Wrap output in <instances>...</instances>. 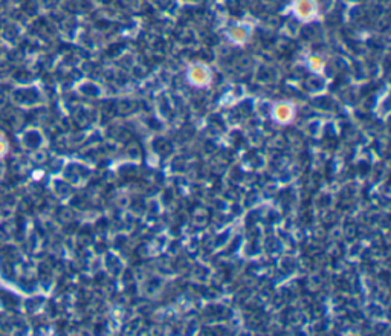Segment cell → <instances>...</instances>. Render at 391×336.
I'll list each match as a JSON object with an SVG mask.
<instances>
[{
	"instance_id": "cell-3",
	"label": "cell",
	"mask_w": 391,
	"mask_h": 336,
	"mask_svg": "<svg viewBox=\"0 0 391 336\" xmlns=\"http://www.w3.org/2000/svg\"><path fill=\"white\" fill-rule=\"evenodd\" d=\"M275 118L278 119V121H289L291 119V116H292V109H291V106H288V104H278L277 107H275Z\"/></svg>"
},
{
	"instance_id": "cell-5",
	"label": "cell",
	"mask_w": 391,
	"mask_h": 336,
	"mask_svg": "<svg viewBox=\"0 0 391 336\" xmlns=\"http://www.w3.org/2000/svg\"><path fill=\"white\" fill-rule=\"evenodd\" d=\"M310 66H312L313 71H319V69L322 68V63H321L319 58H312V60H310Z\"/></svg>"
},
{
	"instance_id": "cell-2",
	"label": "cell",
	"mask_w": 391,
	"mask_h": 336,
	"mask_svg": "<svg viewBox=\"0 0 391 336\" xmlns=\"http://www.w3.org/2000/svg\"><path fill=\"white\" fill-rule=\"evenodd\" d=\"M188 80L194 84V86H205L209 83V71L205 66L196 64L190 69L188 72Z\"/></svg>"
},
{
	"instance_id": "cell-4",
	"label": "cell",
	"mask_w": 391,
	"mask_h": 336,
	"mask_svg": "<svg viewBox=\"0 0 391 336\" xmlns=\"http://www.w3.org/2000/svg\"><path fill=\"white\" fill-rule=\"evenodd\" d=\"M246 35H248V32H246V29H243L242 26H240V28H234L232 32H231V38H232L234 41H243V40L246 38Z\"/></svg>"
},
{
	"instance_id": "cell-1",
	"label": "cell",
	"mask_w": 391,
	"mask_h": 336,
	"mask_svg": "<svg viewBox=\"0 0 391 336\" xmlns=\"http://www.w3.org/2000/svg\"><path fill=\"white\" fill-rule=\"evenodd\" d=\"M293 11L301 20H312L316 14V3L315 0H295Z\"/></svg>"
}]
</instances>
